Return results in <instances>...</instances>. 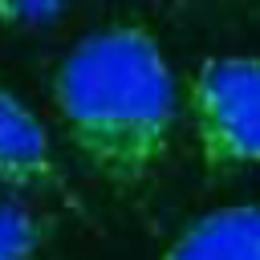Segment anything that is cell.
Listing matches in <instances>:
<instances>
[{
    "instance_id": "obj_6",
    "label": "cell",
    "mask_w": 260,
    "mask_h": 260,
    "mask_svg": "<svg viewBox=\"0 0 260 260\" xmlns=\"http://www.w3.org/2000/svg\"><path fill=\"white\" fill-rule=\"evenodd\" d=\"M65 8L61 4H0V20L16 24V28H32V24H53Z\"/></svg>"
},
{
    "instance_id": "obj_2",
    "label": "cell",
    "mask_w": 260,
    "mask_h": 260,
    "mask_svg": "<svg viewBox=\"0 0 260 260\" xmlns=\"http://www.w3.org/2000/svg\"><path fill=\"white\" fill-rule=\"evenodd\" d=\"M191 138L207 175H236L260 167V57L215 53L203 57L187 81Z\"/></svg>"
},
{
    "instance_id": "obj_4",
    "label": "cell",
    "mask_w": 260,
    "mask_h": 260,
    "mask_svg": "<svg viewBox=\"0 0 260 260\" xmlns=\"http://www.w3.org/2000/svg\"><path fill=\"white\" fill-rule=\"evenodd\" d=\"M162 260H260V199L191 219L167 244Z\"/></svg>"
},
{
    "instance_id": "obj_5",
    "label": "cell",
    "mask_w": 260,
    "mask_h": 260,
    "mask_svg": "<svg viewBox=\"0 0 260 260\" xmlns=\"http://www.w3.org/2000/svg\"><path fill=\"white\" fill-rule=\"evenodd\" d=\"M45 244V219L20 203L0 195V260H32Z\"/></svg>"
},
{
    "instance_id": "obj_1",
    "label": "cell",
    "mask_w": 260,
    "mask_h": 260,
    "mask_svg": "<svg viewBox=\"0 0 260 260\" xmlns=\"http://www.w3.org/2000/svg\"><path fill=\"white\" fill-rule=\"evenodd\" d=\"M53 106L73 150L114 187H142L171 154L179 85L150 28L85 32L53 69Z\"/></svg>"
},
{
    "instance_id": "obj_3",
    "label": "cell",
    "mask_w": 260,
    "mask_h": 260,
    "mask_svg": "<svg viewBox=\"0 0 260 260\" xmlns=\"http://www.w3.org/2000/svg\"><path fill=\"white\" fill-rule=\"evenodd\" d=\"M0 183L20 191H61V167L41 118L0 81Z\"/></svg>"
}]
</instances>
